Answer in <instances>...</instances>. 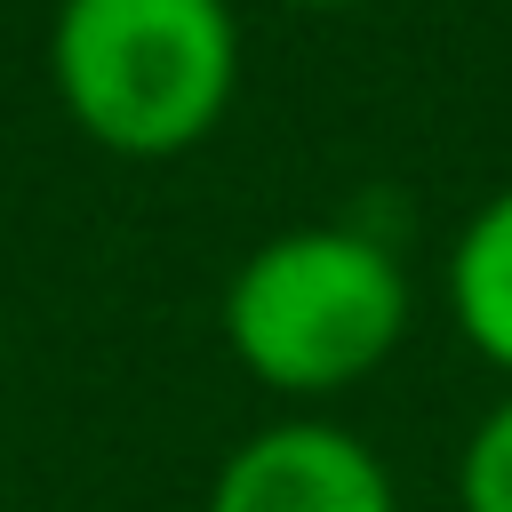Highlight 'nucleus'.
I'll list each match as a JSON object with an SVG mask.
<instances>
[{
	"label": "nucleus",
	"mask_w": 512,
	"mask_h": 512,
	"mask_svg": "<svg viewBox=\"0 0 512 512\" xmlns=\"http://www.w3.org/2000/svg\"><path fill=\"white\" fill-rule=\"evenodd\" d=\"M48 80L88 144L176 160L232 112L240 16L232 0H56Z\"/></svg>",
	"instance_id": "f257e3e1"
},
{
	"label": "nucleus",
	"mask_w": 512,
	"mask_h": 512,
	"mask_svg": "<svg viewBox=\"0 0 512 512\" xmlns=\"http://www.w3.org/2000/svg\"><path fill=\"white\" fill-rule=\"evenodd\" d=\"M400 256L352 224H288L224 280V352L280 400H328L376 376L408 336Z\"/></svg>",
	"instance_id": "f03ea898"
},
{
	"label": "nucleus",
	"mask_w": 512,
	"mask_h": 512,
	"mask_svg": "<svg viewBox=\"0 0 512 512\" xmlns=\"http://www.w3.org/2000/svg\"><path fill=\"white\" fill-rule=\"evenodd\" d=\"M208 512H400V488L360 432L328 416H280L216 464Z\"/></svg>",
	"instance_id": "7ed1b4c3"
},
{
	"label": "nucleus",
	"mask_w": 512,
	"mask_h": 512,
	"mask_svg": "<svg viewBox=\"0 0 512 512\" xmlns=\"http://www.w3.org/2000/svg\"><path fill=\"white\" fill-rule=\"evenodd\" d=\"M448 312L464 344L512 384V184L488 192L448 248Z\"/></svg>",
	"instance_id": "20e7f679"
},
{
	"label": "nucleus",
	"mask_w": 512,
	"mask_h": 512,
	"mask_svg": "<svg viewBox=\"0 0 512 512\" xmlns=\"http://www.w3.org/2000/svg\"><path fill=\"white\" fill-rule=\"evenodd\" d=\"M456 504L464 512H512V392L472 424L456 456Z\"/></svg>",
	"instance_id": "39448f33"
},
{
	"label": "nucleus",
	"mask_w": 512,
	"mask_h": 512,
	"mask_svg": "<svg viewBox=\"0 0 512 512\" xmlns=\"http://www.w3.org/2000/svg\"><path fill=\"white\" fill-rule=\"evenodd\" d=\"M288 8H352V0H288Z\"/></svg>",
	"instance_id": "423d86ee"
},
{
	"label": "nucleus",
	"mask_w": 512,
	"mask_h": 512,
	"mask_svg": "<svg viewBox=\"0 0 512 512\" xmlns=\"http://www.w3.org/2000/svg\"><path fill=\"white\" fill-rule=\"evenodd\" d=\"M0 360H8V320H0Z\"/></svg>",
	"instance_id": "0eeeda50"
}]
</instances>
